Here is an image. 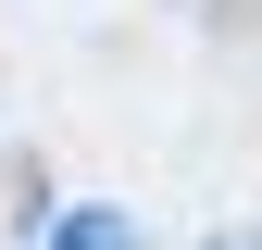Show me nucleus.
I'll list each match as a JSON object with an SVG mask.
<instances>
[{"label":"nucleus","mask_w":262,"mask_h":250,"mask_svg":"<svg viewBox=\"0 0 262 250\" xmlns=\"http://www.w3.org/2000/svg\"><path fill=\"white\" fill-rule=\"evenodd\" d=\"M50 250H138V225H125L113 200H75V213L50 225Z\"/></svg>","instance_id":"obj_1"},{"label":"nucleus","mask_w":262,"mask_h":250,"mask_svg":"<svg viewBox=\"0 0 262 250\" xmlns=\"http://www.w3.org/2000/svg\"><path fill=\"white\" fill-rule=\"evenodd\" d=\"M212 250H262V238H212Z\"/></svg>","instance_id":"obj_2"}]
</instances>
